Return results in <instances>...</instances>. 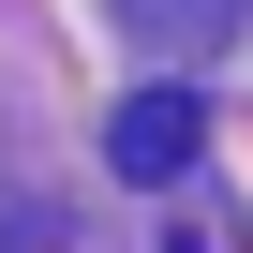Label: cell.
<instances>
[{
	"label": "cell",
	"instance_id": "obj_2",
	"mask_svg": "<svg viewBox=\"0 0 253 253\" xmlns=\"http://www.w3.org/2000/svg\"><path fill=\"white\" fill-rule=\"evenodd\" d=\"M179 253H194V238H179Z\"/></svg>",
	"mask_w": 253,
	"mask_h": 253
},
{
	"label": "cell",
	"instance_id": "obj_1",
	"mask_svg": "<svg viewBox=\"0 0 253 253\" xmlns=\"http://www.w3.org/2000/svg\"><path fill=\"white\" fill-rule=\"evenodd\" d=\"M194 149H209V104H194V89H134V104L104 119V164H119V179H179Z\"/></svg>",
	"mask_w": 253,
	"mask_h": 253
}]
</instances>
